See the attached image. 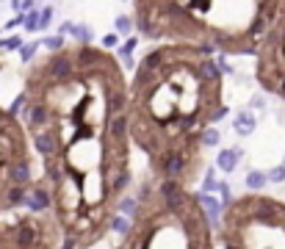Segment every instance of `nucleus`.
<instances>
[{"label":"nucleus","mask_w":285,"mask_h":249,"mask_svg":"<svg viewBox=\"0 0 285 249\" xmlns=\"http://www.w3.org/2000/svg\"><path fill=\"white\" fill-rule=\"evenodd\" d=\"M266 183H269V174H266V172H249V174H247V186L252 188V191L263 188Z\"/></svg>","instance_id":"obj_10"},{"label":"nucleus","mask_w":285,"mask_h":249,"mask_svg":"<svg viewBox=\"0 0 285 249\" xmlns=\"http://www.w3.org/2000/svg\"><path fill=\"white\" fill-rule=\"evenodd\" d=\"M219 249H285V199L241 194L222 211Z\"/></svg>","instance_id":"obj_5"},{"label":"nucleus","mask_w":285,"mask_h":249,"mask_svg":"<svg viewBox=\"0 0 285 249\" xmlns=\"http://www.w3.org/2000/svg\"><path fill=\"white\" fill-rule=\"evenodd\" d=\"M133 50H136V39L130 36L125 44L119 47V58H122V61H125V64H130V53H133Z\"/></svg>","instance_id":"obj_12"},{"label":"nucleus","mask_w":285,"mask_h":249,"mask_svg":"<svg viewBox=\"0 0 285 249\" xmlns=\"http://www.w3.org/2000/svg\"><path fill=\"white\" fill-rule=\"evenodd\" d=\"M282 166H285V161H282Z\"/></svg>","instance_id":"obj_22"},{"label":"nucleus","mask_w":285,"mask_h":249,"mask_svg":"<svg viewBox=\"0 0 285 249\" xmlns=\"http://www.w3.org/2000/svg\"><path fill=\"white\" fill-rule=\"evenodd\" d=\"M219 130H216V127H208V130L205 133H202V147H205V150H208V147H216V144H219Z\"/></svg>","instance_id":"obj_11"},{"label":"nucleus","mask_w":285,"mask_h":249,"mask_svg":"<svg viewBox=\"0 0 285 249\" xmlns=\"http://www.w3.org/2000/svg\"><path fill=\"white\" fill-rule=\"evenodd\" d=\"M282 180H285V166H274L269 172V183H282Z\"/></svg>","instance_id":"obj_15"},{"label":"nucleus","mask_w":285,"mask_h":249,"mask_svg":"<svg viewBox=\"0 0 285 249\" xmlns=\"http://www.w3.org/2000/svg\"><path fill=\"white\" fill-rule=\"evenodd\" d=\"M127 230L114 249H219V227L210 221L194 188L152 177L139 186Z\"/></svg>","instance_id":"obj_4"},{"label":"nucleus","mask_w":285,"mask_h":249,"mask_svg":"<svg viewBox=\"0 0 285 249\" xmlns=\"http://www.w3.org/2000/svg\"><path fill=\"white\" fill-rule=\"evenodd\" d=\"M36 47L39 44H23V47H19V58H23V61H31L33 53H36Z\"/></svg>","instance_id":"obj_16"},{"label":"nucleus","mask_w":285,"mask_h":249,"mask_svg":"<svg viewBox=\"0 0 285 249\" xmlns=\"http://www.w3.org/2000/svg\"><path fill=\"white\" fill-rule=\"evenodd\" d=\"M14 47H23V39L19 36H11L6 42H0V50H14Z\"/></svg>","instance_id":"obj_17"},{"label":"nucleus","mask_w":285,"mask_h":249,"mask_svg":"<svg viewBox=\"0 0 285 249\" xmlns=\"http://www.w3.org/2000/svg\"><path fill=\"white\" fill-rule=\"evenodd\" d=\"M233 127H235V133H238L241 139L252 136V133H255V127H257V119H255V114H252V111H241L238 117L233 119Z\"/></svg>","instance_id":"obj_9"},{"label":"nucleus","mask_w":285,"mask_h":249,"mask_svg":"<svg viewBox=\"0 0 285 249\" xmlns=\"http://www.w3.org/2000/svg\"><path fill=\"white\" fill-rule=\"evenodd\" d=\"M282 0H136L133 22L147 39L191 44L205 56H257Z\"/></svg>","instance_id":"obj_3"},{"label":"nucleus","mask_w":285,"mask_h":249,"mask_svg":"<svg viewBox=\"0 0 285 249\" xmlns=\"http://www.w3.org/2000/svg\"><path fill=\"white\" fill-rule=\"evenodd\" d=\"M0 249H64V233L53 213H23L0 221Z\"/></svg>","instance_id":"obj_7"},{"label":"nucleus","mask_w":285,"mask_h":249,"mask_svg":"<svg viewBox=\"0 0 285 249\" xmlns=\"http://www.w3.org/2000/svg\"><path fill=\"white\" fill-rule=\"evenodd\" d=\"M133 17H125V14H122V17H117V31L119 33H130L133 31Z\"/></svg>","instance_id":"obj_14"},{"label":"nucleus","mask_w":285,"mask_h":249,"mask_svg":"<svg viewBox=\"0 0 285 249\" xmlns=\"http://www.w3.org/2000/svg\"><path fill=\"white\" fill-rule=\"evenodd\" d=\"M42 44H45L50 53H58V50H64V36H47Z\"/></svg>","instance_id":"obj_13"},{"label":"nucleus","mask_w":285,"mask_h":249,"mask_svg":"<svg viewBox=\"0 0 285 249\" xmlns=\"http://www.w3.org/2000/svg\"><path fill=\"white\" fill-rule=\"evenodd\" d=\"M42 177L33 169L28 130L14 111L0 108V213L28 205Z\"/></svg>","instance_id":"obj_6"},{"label":"nucleus","mask_w":285,"mask_h":249,"mask_svg":"<svg viewBox=\"0 0 285 249\" xmlns=\"http://www.w3.org/2000/svg\"><path fill=\"white\" fill-rule=\"evenodd\" d=\"M222 66L191 44L147 50L127 86L130 139L161 180L191 188L202 174V133L225 119Z\"/></svg>","instance_id":"obj_2"},{"label":"nucleus","mask_w":285,"mask_h":249,"mask_svg":"<svg viewBox=\"0 0 285 249\" xmlns=\"http://www.w3.org/2000/svg\"><path fill=\"white\" fill-rule=\"evenodd\" d=\"M25 31H39V14L31 11V14L25 17Z\"/></svg>","instance_id":"obj_19"},{"label":"nucleus","mask_w":285,"mask_h":249,"mask_svg":"<svg viewBox=\"0 0 285 249\" xmlns=\"http://www.w3.org/2000/svg\"><path fill=\"white\" fill-rule=\"evenodd\" d=\"M119 44V36L117 33H108V36H103V50H111V47Z\"/></svg>","instance_id":"obj_20"},{"label":"nucleus","mask_w":285,"mask_h":249,"mask_svg":"<svg viewBox=\"0 0 285 249\" xmlns=\"http://www.w3.org/2000/svg\"><path fill=\"white\" fill-rule=\"evenodd\" d=\"M238 158H241V150H238V147H227V150H222L219 155H216V169L230 174L235 166H238Z\"/></svg>","instance_id":"obj_8"},{"label":"nucleus","mask_w":285,"mask_h":249,"mask_svg":"<svg viewBox=\"0 0 285 249\" xmlns=\"http://www.w3.org/2000/svg\"><path fill=\"white\" fill-rule=\"evenodd\" d=\"M19 9H23V11H31L33 9V0H19Z\"/></svg>","instance_id":"obj_21"},{"label":"nucleus","mask_w":285,"mask_h":249,"mask_svg":"<svg viewBox=\"0 0 285 249\" xmlns=\"http://www.w3.org/2000/svg\"><path fill=\"white\" fill-rule=\"evenodd\" d=\"M50 191L64 249H92L114 230L127 188V83L108 50L64 47L33 64L17 105Z\"/></svg>","instance_id":"obj_1"},{"label":"nucleus","mask_w":285,"mask_h":249,"mask_svg":"<svg viewBox=\"0 0 285 249\" xmlns=\"http://www.w3.org/2000/svg\"><path fill=\"white\" fill-rule=\"evenodd\" d=\"M50 19H53V9L47 6V9H42V14H39V28H47Z\"/></svg>","instance_id":"obj_18"}]
</instances>
